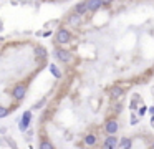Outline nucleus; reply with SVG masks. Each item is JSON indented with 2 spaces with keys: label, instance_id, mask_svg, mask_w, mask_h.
<instances>
[{
  "label": "nucleus",
  "instance_id": "nucleus-1",
  "mask_svg": "<svg viewBox=\"0 0 154 149\" xmlns=\"http://www.w3.org/2000/svg\"><path fill=\"white\" fill-rule=\"evenodd\" d=\"M25 95H27V86L25 85H15L14 89H12V96H14L17 101H22L23 98H25Z\"/></svg>",
  "mask_w": 154,
  "mask_h": 149
},
{
  "label": "nucleus",
  "instance_id": "nucleus-2",
  "mask_svg": "<svg viewBox=\"0 0 154 149\" xmlns=\"http://www.w3.org/2000/svg\"><path fill=\"white\" fill-rule=\"evenodd\" d=\"M30 123H32V111H25L23 116H22L20 123H18V129H20L22 133H25L30 126Z\"/></svg>",
  "mask_w": 154,
  "mask_h": 149
},
{
  "label": "nucleus",
  "instance_id": "nucleus-3",
  "mask_svg": "<svg viewBox=\"0 0 154 149\" xmlns=\"http://www.w3.org/2000/svg\"><path fill=\"white\" fill-rule=\"evenodd\" d=\"M118 146H119V141L116 139V136H114V134H108L106 137H104L103 148H106V149H116Z\"/></svg>",
  "mask_w": 154,
  "mask_h": 149
},
{
  "label": "nucleus",
  "instance_id": "nucleus-4",
  "mask_svg": "<svg viewBox=\"0 0 154 149\" xmlns=\"http://www.w3.org/2000/svg\"><path fill=\"white\" fill-rule=\"evenodd\" d=\"M70 40H71L70 30H66V28H60L58 33H56V41H58V43H68Z\"/></svg>",
  "mask_w": 154,
  "mask_h": 149
},
{
  "label": "nucleus",
  "instance_id": "nucleus-5",
  "mask_svg": "<svg viewBox=\"0 0 154 149\" xmlns=\"http://www.w3.org/2000/svg\"><path fill=\"white\" fill-rule=\"evenodd\" d=\"M55 56L60 61H63V63H68V61L71 60V53L66 51V50H63V48H56L55 50Z\"/></svg>",
  "mask_w": 154,
  "mask_h": 149
},
{
  "label": "nucleus",
  "instance_id": "nucleus-6",
  "mask_svg": "<svg viewBox=\"0 0 154 149\" xmlns=\"http://www.w3.org/2000/svg\"><path fill=\"white\" fill-rule=\"evenodd\" d=\"M104 129H106L108 134H116L118 129H119V123L116 121V119H108L106 124H104Z\"/></svg>",
  "mask_w": 154,
  "mask_h": 149
},
{
  "label": "nucleus",
  "instance_id": "nucleus-7",
  "mask_svg": "<svg viewBox=\"0 0 154 149\" xmlns=\"http://www.w3.org/2000/svg\"><path fill=\"white\" fill-rule=\"evenodd\" d=\"M123 95H124V89L121 88V86H116V85H114V86H111V88H109V96H111V98H114V100L121 98Z\"/></svg>",
  "mask_w": 154,
  "mask_h": 149
},
{
  "label": "nucleus",
  "instance_id": "nucleus-8",
  "mask_svg": "<svg viewBox=\"0 0 154 149\" xmlns=\"http://www.w3.org/2000/svg\"><path fill=\"white\" fill-rule=\"evenodd\" d=\"M86 5H88V10H90V12H96V10L101 8L103 2H101V0H86Z\"/></svg>",
  "mask_w": 154,
  "mask_h": 149
},
{
  "label": "nucleus",
  "instance_id": "nucleus-9",
  "mask_svg": "<svg viewBox=\"0 0 154 149\" xmlns=\"http://www.w3.org/2000/svg\"><path fill=\"white\" fill-rule=\"evenodd\" d=\"M86 12H90V10H88L86 2H80V3L75 7V14H78V15H85Z\"/></svg>",
  "mask_w": 154,
  "mask_h": 149
},
{
  "label": "nucleus",
  "instance_id": "nucleus-10",
  "mask_svg": "<svg viewBox=\"0 0 154 149\" xmlns=\"http://www.w3.org/2000/svg\"><path fill=\"white\" fill-rule=\"evenodd\" d=\"M81 20H83V15L75 14V15H71V17L68 18V23H70V25H73V27H78V25L81 23Z\"/></svg>",
  "mask_w": 154,
  "mask_h": 149
},
{
  "label": "nucleus",
  "instance_id": "nucleus-11",
  "mask_svg": "<svg viewBox=\"0 0 154 149\" xmlns=\"http://www.w3.org/2000/svg\"><path fill=\"white\" fill-rule=\"evenodd\" d=\"M96 141H98V137H96L94 134H91V133L85 136V144H86V146H90V148H91V146H94V144H96Z\"/></svg>",
  "mask_w": 154,
  "mask_h": 149
},
{
  "label": "nucleus",
  "instance_id": "nucleus-12",
  "mask_svg": "<svg viewBox=\"0 0 154 149\" xmlns=\"http://www.w3.org/2000/svg\"><path fill=\"white\" fill-rule=\"evenodd\" d=\"M131 146H133V141L129 139V137H123L119 141V148L121 149H131Z\"/></svg>",
  "mask_w": 154,
  "mask_h": 149
},
{
  "label": "nucleus",
  "instance_id": "nucleus-13",
  "mask_svg": "<svg viewBox=\"0 0 154 149\" xmlns=\"http://www.w3.org/2000/svg\"><path fill=\"white\" fill-rule=\"evenodd\" d=\"M38 149H55L53 144L48 141V139H43V141L40 142V146H38Z\"/></svg>",
  "mask_w": 154,
  "mask_h": 149
},
{
  "label": "nucleus",
  "instance_id": "nucleus-14",
  "mask_svg": "<svg viewBox=\"0 0 154 149\" xmlns=\"http://www.w3.org/2000/svg\"><path fill=\"white\" fill-rule=\"evenodd\" d=\"M50 71H52V74H53V76H56V78H61V71L56 68V65H50Z\"/></svg>",
  "mask_w": 154,
  "mask_h": 149
},
{
  "label": "nucleus",
  "instance_id": "nucleus-15",
  "mask_svg": "<svg viewBox=\"0 0 154 149\" xmlns=\"http://www.w3.org/2000/svg\"><path fill=\"white\" fill-rule=\"evenodd\" d=\"M35 53L38 55V58H45V56H47V51H45V48H41V47L37 48V50H35Z\"/></svg>",
  "mask_w": 154,
  "mask_h": 149
},
{
  "label": "nucleus",
  "instance_id": "nucleus-16",
  "mask_svg": "<svg viewBox=\"0 0 154 149\" xmlns=\"http://www.w3.org/2000/svg\"><path fill=\"white\" fill-rule=\"evenodd\" d=\"M8 113H10V109H8V108H5V106H0V119H3V118H5Z\"/></svg>",
  "mask_w": 154,
  "mask_h": 149
},
{
  "label": "nucleus",
  "instance_id": "nucleus-17",
  "mask_svg": "<svg viewBox=\"0 0 154 149\" xmlns=\"http://www.w3.org/2000/svg\"><path fill=\"white\" fill-rule=\"evenodd\" d=\"M138 123V118H134V114L131 116V124H136Z\"/></svg>",
  "mask_w": 154,
  "mask_h": 149
},
{
  "label": "nucleus",
  "instance_id": "nucleus-18",
  "mask_svg": "<svg viewBox=\"0 0 154 149\" xmlns=\"http://www.w3.org/2000/svg\"><path fill=\"white\" fill-rule=\"evenodd\" d=\"M101 2H103V5H109V3H111L113 0H101Z\"/></svg>",
  "mask_w": 154,
  "mask_h": 149
},
{
  "label": "nucleus",
  "instance_id": "nucleus-19",
  "mask_svg": "<svg viewBox=\"0 0 154 149\" xmlns=\"http://www.w3.org/2000/svg\"><path fill=\"white\" fill-rule=\"evenodd\" d=\"M149 111H151V113H153V114H154V108H151V109H149Z\"/></svg>",
  "mask_w": 154,
  "mask_h": 149
},
{
  "label": "nucleus",
  "instance_id": "nucleus-20",
  "mask_svg": "<svg viewBox=\"0 0 154 149\" xmlns=\"http://www.w3.org/2000/svg\"><path fill=\"white\" fill-rule=\"evenodd\" d=\"M151 149H154V141H153V144H151Z\"/></svg>",
  "mask_w": 154,
  "mask_h": 149
},
{
  "label": "nucleus",
  "instance_id": "nucleus-21",
  "mask_svg": "<svg viewBox=\"0 0 154 149\" xmlns=\"http://www.w3.org/2000/svg\"><path fill=\"white\" fill-rule=\"evenodd\" d=\"M101 149H106V148H101Z\"/></svg>",
  "mask_w": 154,
  "mask_h": 149
}]
</instances>
